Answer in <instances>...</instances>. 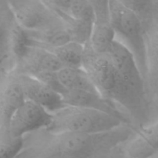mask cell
<instances>
[{"label":"cell","instance_id":"14","mask_svg":"<svg viewBox=\"0 0 158 158\" xmlns=\"http://www.w3.org/2000/svg\"><path fill=\"white\" fill-rule=\"evenodd\" d=\"M15 23L7 0H0V72H7L13 64L10 44Z\"/></svg>","mask_w":158,"mask_h":158},{"label":"cell","instance_id":"9","mask_svg":"<svg viewBox=\"0 0 158 158\" xmlns=\"http://www.w3.org/2000/svg\"><path fill=\"white\" fill-rule=\"evenodd\" d=\"M94 9V19L89 44L99 52H106L115 40L110 23V0H89Z\"/></svg>","mask_w":158,"mask_h":158},{"label":"cell","instance_id":"20","mask_svg":"<svg viewBox=\"0 0 158 158\" xmlns=\"http://www.w3.org/2000/svg\"><path fill=\"white\" fill-rule=\"evenodd\" d=\"M23 146V137L6 136L0 139V158H15Z\"/></svg>","mask_w":158,"mask_h":158},{"label":"cell","instance_id":"19","mask_svg":"<svg viewBox=\"0 0 158 158\" xmlns=\"http://www.w3.org/2000/svg\"><path fill=\"white\" fill-rule=\"evenodd\" d=\"M68 14L78 21L90 25L94 23V9L89 0H73Z\"/></svg>","mask_w":158,"mask_h":158},{"label":"cell","instance_id":"16","mask_svg":"<svg viewBox=\"0 0 158 158\" xmlns=\"http://www.w3.org/2000/svg\"><path fill=\"white\" fill-rule=\"evenodd\" d=\"M134 12L141 21L145 32L154 29L153 23L157 16V0H118Z\"/></svg>","mask_w":158,"mask_h":158},{"label":"cell","instance_id":"18","mask_svg":"<svg viewBox=\"0 0 158 158\" xmlns=\"http://www.w3.org/2000/svg\"><path fill=\"white\" fill-rule=\"evenodd\" d=\"M56 14L61 19L63 25L66 27L70 37V40L78 42L82 44H86L89 41L93 25L78 21L68 13L59 12Z\"/></svg>","mask_w":158,"mask_h":158},{"label":"cell","instance_id":"12","mask_svg":"<svg viewBox=\"0 0 158 158\" xmlns=\"http://www.w3.org/2000/svg\"><path fill=\"white\" fill-rule=\"evenodd\" d=\"M123 151L131 158H152L158 149L157 121L137 128L134 135L122 143Z\"/></svg>","mask_w":158,"mask_h":158},{"label":"cell","instance_id":"10","mask_svg":"<svg viewBox=\"0 0 158 158\" xmlns=\"http://www.w3.org/2000/svg\"><path fill=\"white\" fill-rule=\"evenodd\" d=\"M12 72L19 83L26 100L37 103L49 113L54 112L65 105L60 94L37 78L29 74Z\"/></svg>","mask_w":158,"mask_h":158},{"label":"cell","instance_id":"5","mask_svg":"<svg viewBox=\"0 0 158 158\" xmlns=\"http://www.w3.org/2000/svg\"><path fill=\"white\" fill-rule=\"evenodd\" d=\"M50 121L51 113L34 102L25 100L12 114L6 127L11 137H23L47 127Z\"/></svg>","mask_w":158,"mask_h":158},{"label":"cell","instance_id":"11","mask_svg":"<svg viewBox=\"0 0 158 158\" xmlns=\"http://www.w3.org/2000/svg\"><path fill=\"white\" fill-rule=\"evenodd\" d=\"M62 99L65 105L102 111L120 119L125 123L132 124L129 117L123 110L119 109L118 106L97 93L66 89L62 95Z\"/></svg>","mask_w":158,"mask_h":158},{"label":"cell","instance_id":"2","mask_svg":"<svg viewBox=\"0 0 158 158\" xmlns=\"http://www.w3.org/2000/svg\"><path fill=\"white\" fill-rule=\"evenodd\" d=\"M82 67L104 98L121 106L133 117L142 118L145 115L146 95L123 80L106 52H97L87 42L84 45Z\"/></svg>","mask_w":158,"mask_h":158},{"label":"cell","instance_id":"17","mask_svg":"<svg viewBox=\"0 0 158 158\" xmlns=\"http://www.w3.org/2000/svg\"><path fill=\"white\" fill-rule=\"evenodd\" d=\"M84 45L75 41H68L60 46L49 48L63 65L69 67H82Z\"/></svg>","mask_w":158,"mask_h":158},{"label":"cell","instance_id":"8","mask_svg":"<svg viewBox=\"0 0 158 158\" xmlns=\"http://www.w3.org/2000/svg\"><path fill=\"white\" fill-rule=\"evenodd\" d=\"M106 53L123 80L139 93L146 95L145 80L130 49L115 39Z\"/></svg>","mask_w":158,"mask_h":158},{"label":"cell","instance_id":"15","mask_svg":"<svg viewBox=\"0 0 158 158\" xmlns=\"http://www.w3.org/2000/svg\"><path fill=\"white\" fill-rule=\"evenodd\" d=\"M57 75L60 83L66 89L89 91L100 94L83 67L63 66L57 71Z\"/></svg>","mask_w":158,"mask_h":158},{"label":"cell","instance_id":"3","mask_svg":"<svg viewBox=\"0 0 158 158\" xmlns=\"http://www.w3.org/2000/svg\"><path fill=\"white\" fill-rule=\"evenodd\" d=\"M125 123L123 120L102 111L64 105L51 113L46 130L52 132L100 134L112 131Z\"/></svg>","mask_w":158,"mask_h":158},{"label":"cell","instance_id":"1","mask_svg":"<svg viewBox=\"0 0 158 158\" xmlns=\"http://www.w3.org/2000/svg\"><path fill=\"white\" fill-rule=\"evenodd\" d=\"M136 131L133 124L92 134L52 132L43 128L23 137V146L15 158H106Z\"/></svg>","mask_w":158,"mask_h":158},{"label":"cell","instance_id":"13","mask_svg":"<svg viewBox=\"0 0 158 158\" xmlns=\"http://www.w3.org/2000/svg\"><path fill=\"white\" fill-rule=\"evenodd\" d=\"M28 42L46 49L60 46L68 41L70 37L61 19L50 25L32 30L24 29Z\"/></svg>","mask_w":158,"mask_h":158},{"label":"cell","instance_id":"22","mask_svg":"<svg viewBox=\"0 0 158 158\" xmlns=\"http://www.w3.org/2000/svg\"><path fill=\"white\" fill-rule=\"evenodd\" d=\"M43 2L55 13H68L73 0H42Z\"/></svg>","mask_w":158,"mask_h":158},{"label":"cell","instance_id":"23","mask_svg":"<svg viewBox=\"0 0 158 158\" xmlns=\"http://www.w3.org/2000/svg\"><path fill=\"white\" fill-rule=\"evenodd\" d=\"M106 158H131L123 151V148H121V144L116 147L114 149H113L109 154Z\"/></svg>","mask_w":158,"mask_h":158},{"label":"cell","instance_id":"6","mask_svg":"<svg viewBox=\"0 0 158 158\" xmlns=\"http://www.w3.org/2000/svg\"><path fill=\"white\" fill-rule=\"evenodd\" d=\"M15 22L23 29H37L60 19L42 0H7Z\"/></svg>","mask_w":158,"mask_h":158},{"label":"cell","instance_id":"4","mask_svg":"<svg viewBox=\"0 0 158 158\" xmlns=\"http://www.w3.org/2000/svg\"><path fill=\"white\" fill-rule=\"evenodd\" d=\"M110 23L115 39L130 49L146 81L148 72L147 35L139 17L120 3L110 0Z\"/></svg>","mask_w":158,"mask_h":158},{"label":"cell","instance_id":"7","mask_svg":"<svg viewBox=\"0 0 158 158\" xmlns=\"http://www.w3.org/2000/svg\"><path fill=\"white\" fill-rule=\"evenodd\" d=\"M14 64V72L31 76L42 71H58L63 66L51 51L29 42Z\"/></svg>","mask_w":158,"mask_h":158},{"label":"cell","instance_id":"21","mask_svg":"<svg viewBox=\"0 0 158 158\" xmlns=\"http://www.w3.org/2000/svg\"><path fill=\"white\" fill-rule=\"evenodd\" d=\"M32 77L37 78L42 83L46 84L50 89L58 93L61 96L66 90L59 80L57 71H42L34 74Z\"/></svg>","mask_w":158,"mask_h":158}]
</instances>
